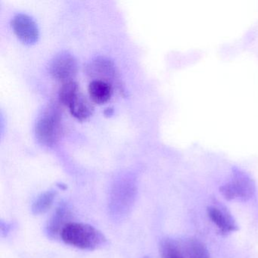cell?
<instances>
[{
    "mask_svg": "<svg viewBox=\"0 0 258 258\" xmlns=\"http://www.w3.org/2000/svg\"><path fill=\"white\" fill-rule=\"evenodd\" d=\"M137 185L131 176H122L114 181L110 191L108 210L111 218L123 220L129 214L135 203Z\"/></svg>",
    "mask_w": 258,
    "mask_h": 258,
    "instance_id": "1",
    "label": "cell"
},
{
    "mask_svg": "<svg viewBox=\"0 0 258 258\" xmlns=\"http://www.w3.org/2000/svg\"><path fill=\"white\" fill-rule=\"evenodd\" d=\"M60 238L66 244L82 250H94L106 242L105 235L94 226L74 222L66 225Z\"/></svg>",
    "mask_w": 258,
    "mask_h": 258,
    "instance_id": "2",
    "label": "cell"
},
{
    "mask_svg": "<svg viewBox=\"0 0 258 258\" xmlns=\"http://www.w3.org/2000/svg\"><path fill=\"white\" fill-rule=\"evenodd\" d=\"M36 137L40 144L48 147L55 146L61 137L62 125L58 108L50 106L37 122Z\"/></svg>",
    "mask_w": 258,
    "mask_h": 258,
    "instance_id": "3",
    "label": "cell"
},
{
    "mask_svg": "<svg viewBox=\"0 0 258 258\" xmlns=\"http://www.w3.org/2000/svg\"><path fill=\"white\" fill-rule=\"evenodd\" d=\"M220 191L227 200L247 201L255 192L253 181L243 173H237L232 179L220 188Z\"/></svg>",
    "mask_w": 258,
    "mask_h": 258,
    "instance_id": "4",
    "label": "cell"
},
{
    "mask_svg": "<svg viewBox=\"0 0 258 258\" xmlns=\"http://www.w3.org/2000/svg\"><path fill=\"white\" fill-rule=\"evenodd\" d=\"M78 72V62L75 57L67 52L57 55L51 61L49 72L52 78L61 82L73 81Z\"/></svg>",
    "mask_w": 258,
    "mask_h": 258,
    "instance_id": "5",
    "label": "cell"
},
{
    "mask_svg": "<svg viewBox=\"0 0 258 258\" xmlns=\"http://www.w3.org/2000/svg\"><path fill=\"white\" fill-rule=\"evenodd\" d=\"M86 72L93 81H102L113 86L120 85V80L114 62L105 57H98L92 60L86 68Z\"/></svg>",
    "mask_w": 258,
    "mask_h": 258,
    "instance_id": "6",
    "label": "cell"
},
{
    "mask_svg": "<svg viewBox=\"0 0 258 258\" xmlns=\"http://www.w3.org/2000/svg\"><path fill=\"white\" fill-rule=\"evenodd\" d=\"M12 27L18 38L25 43L32 44L39 38L37 24L28 15H16L12 21Z\"/></svg>",
    "mask_w": 258,
    "mask_h": 258,
    "instance_id": "7",
    "label": "cell"
},
{
    "mask_svg": "<svg viewBox=\"0 0 258 258\" xmlns=\"http://www.w3.org/2000/svg\"><path fill=\"white\" fill-rule=\"evenodd\" d=\"M71 216L72 214L67 205H60L48 223L46 227L48 235L52 238L60 237L61 231L66 227V225L71 223L69 222Z\"/></svg>",
    "mask_w": 258,
    "mask_h": 258,
    "instance_id": "8",
    "label": "cell"
},
{
    "mask_svg": "<svg viewBox=\"0 0 258 258\" xmlns=\"http://www.w3.org/2000/svg\"><path fill=\"white\" fill-rule=\"evenodd\" d=\"M208 215L213 223L218 227L221 234H228L238 229L233 218L226 211L217 208L209 207L208 208Z\"/></svg>",
    "mask_w": 258,
    "mask_h": 258,
    "instance_id": "9",
    "label": "cell"
},
{
    "mask_svg": "<svg viewBox=\"0 0 258 258\" xmlns=\"http://www.w3.org/2000/svg\"><path fill=\"white\" fill-rule=\"evenodd\" d=\"M68 107L71 114L80 120H86L93 114V105L81 92L74 97Z\"/></svg>",
    "mask_w": 258,
    "mask_h": 258,
    "instance_id": "10",
    "label": "cell"
},
{
    "mask_svg": "<svg viewBox=\"0 0 258 258\" xmlns=\"http://www.w3.org/2000/svg\"><path fill=\"white\" fill-rule=\"evenodd\" d=\"M88 93L93 102L102 105L111 99L113 86L105 81H92L88 87Z\"/></svg>",
    "mask_w": 258,
    "mask_h": 258,
    "instance_id": "11",
    "label": "cell"
},
{
    "mask_svg": "<svg viewBox=\"0 0 258 258\" xmlns=\"http://www.w3.org/2000/svg\"><path fill=\"white\" fill-rule=\"evenodd\" d=\"M180 244L185 258H211L206 246L197 238H187Z\"/></svg>",
    "mask_w": 258,
    "mask_h": 258,
    "instance_id": "12",
    "label": "cell"
},
{
    "mask_svg": "<svg viewBox=\"0 0 258 258\" xmlns=\"http://www.w3.org/2000/svg\"><path fill=\"white\" fill-rule=\"evenodd\" d=\"M159 250L161 258H185L180 243L172 238H164L160 243Z\"/></svg>",
    "mask_w": 258,
    "mask_h": 258,
    "instance_id": "13",
    "label": "cell"
},
{
    "mask_svg": "<svg viewBox=\"0 0 258 258\" xmlns=\"http://www.w3.org/2000/svg\"><path fill=\"white\" fill-rule=\"evenodd\" d=\"M55 196H56V192L53 190H49L42 193L33 204V214L39 215V214L46 213L53 204Z\"/></svg>",
    "mask_w": 258,
    "mask_h": 258,
    "instance_id": "14",
    "label": "cell"
},
{
    "mask_svg": "<svg viewBox=\"0 0 258 258\" xmlns=\"http://www.w3.org/2000/svg\"><path fill=\"white\" fill-rule=\"evenodd\" d=\"M78 84L74 81L63 83L58 92V99L62 105L69 106L72 99L79 93Z\"/></svg>",
    "mask_w": 258,
    "mask_h": 258,
    "instance_id": "15",
    "label": "cell"
},
{
    "mask_svg": "<svg viewBox=\"0 0 258 258\" xmlns=\"http://www.w3.org/2000/svg\"><path fill=\"white\" fill-rule=\"evenodd\" d=\"M144 258H149V256H145Z\"/></svg>",
    "mask_w": 258,
    "mask_h": 258,
    "instance_id": "16",
    "label": "cell"
}]
</instances>
